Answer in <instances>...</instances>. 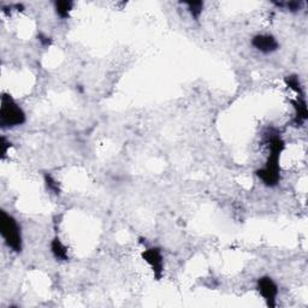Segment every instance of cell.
Here are the masks:
<instances>
[{
    "label": "cell",
    "mask_w": 308,
    "mask_h": 308,
    "mask_svg": "<svg viewBox=\"0 0 308 308\" xmlns=\"http://www.w3.org/2000/svg\"><path fill=\"white\" fill-rule=\"evenodd\" d=\"M285 83H286V86L290 88L291 90L296 91L298 96H303L302 87H301L300 80H298V77H297L296 75L286 76V77H285Z\"/></svg>",
    "instance_id": "30bf717a"
},
{
    "label": "cell",
    "mask_w": 308,
    "mask_h": 308,
    "mask_svg": "<svg viewBox=\"0 0 308 308\" xmlns=\"http://www.w3.org/2000/svg\"><path fill=\"white\" fill-rule=\"evenodd\" d=\"M292 105L295 109V117H294V123L296 124V127L302 126L304 122L308 118V111H307V104L304 101L303 96H297L296 100H292Z\"/></svg>",
    "instance_id": "52a82bcc"
},
{
    "label": "cell",
    "mask_w": 308,
    "mask_h": 308,
    "mask_svg": "<svg viewBox=\"0 0 308 308\" xmlns=\"http://www.w3.org/2000/svg\"><path fill=\"white\" fill-rule=\"evenodd\" d=\"M0 234H2L5 245L11 251L16 253L22 252L23 241L20 224L11 215L5 211L0 213Z\"/></svg>",
    "instance_id": "7a4b0ae2"
},
{
    "label": "cell",
    "mask_w": 308,
    "mask_h": 308,
    "mask_svg": "<svg viewBox=\"0 0 308 308\" xmlns=\"http://www.w3.org/2000/svg\"><path fill=\"white\" fill-rule=\"evenodd\" d=\"M252 45L255 50L264 54H270L276 52L279 48V44L277 39L268 34L255 35L252 40Z\"/></svg>",
    "instance_id": "8992f818"
},
{
    "label": "cell",
    "mask_w": 308,
    "mask_h": 308,
    "mask_svg": "<svg viewBox=\"0 0 308 308\" xmlns=\"http://www.w3.org/2000/svg\"><path fill=\"white\" fill-rule=\"evenodd\" d=\"M142 258L151 266L155 278L160 279L164 272V258L160 249L157 247L147 248L142 253Z\"/></svg>",
    "instance_id": "5b68a950"
},
{
    "label": "cell",
    "mask_w": 308,
    "mask_h": 308,
    "mask_svg": "<svg viewBox=\"0 0 308 308\" xmlns=\"http://www.w3.org/2000/svg\"><path fill=\"white\" fill-rule=\"evenodd\" d=\"M10 146H11V143L6 141L5 137L3 136L2 140H0V149H2V157L3 158H4L6 153H8V149L10 148Z\"/></svg>",
    "instance_id": "5bb4252c"
},
{
    "label": "cell",
    "mask_w": 308,
    "mask_h": 308,
    "mask_svg": "<svg viewBox=\"0 0 308 308\" xmlns=\"http://www.w3.org/2000/svg\"><path fill=\"white\" fill-rule=\"evenodd\" d=\"M26 120V114L22 108L10 95L4 94L0 106V126L3 128L18 127L22 126Z\"/></svg>",
    "instance_id": "3957f363"
},
{
    "label": "cell",
    "mask_w": 308,
    "mask_h": 308,
    "mask_svg": "<svg viewBox=\"0 0 308 308\" xmlns=\"http://www.w3.org/2000/svg\"><path fill=\"white\" fill-rule=\"evenodd\" d=\"M44 179H45V184H46V188L48 189V190L51 191V193L56 194V195H59L60 194V185L59 183H58L56 179L53 178L51 175H48V173H46V175L44 176Z\"/></svg>",
    "instance_id": "7c38bea8"
},
{
    "label": "cell",
    "mask_w": 308,
    "mask_h": 308,
    "mask_svg": "<svg viewBox=\"0 0 308 308\" xmlns=\"http://www.w3.org/2000/svg\"><path fill=\"white\" fill-rule=\"evenodd\" d=\"M51 252L53 257L59 261H68L69 260V253L68 248L64 243L60 241L59 237H54L51 242Z\"/></svg>",
    "instance_id": "ba28073f"
},
{
    "label": "cell",
    "mask_w": 308,
    "mask_h": 308,
    "mask_svg": "<svg viewBox=\"0 0 308 308\" xmlns=\"http://www.w3.org/2000/svg\"><path fill=\"white\" fill-rule=\"evenodd\" d=\"M285 148V143L283 139L277 134L268 136V149L270 154L265 163V165L255 171L258 178L264 183L266 187H276L280 181V154Z\"/></svg>",
    "instance_id": "6da1fadb"
},
{
    "label": "cell",
    "mask_w": 308,
    "mask_h": 308,
    "mask_svg": "<svg viewBox=\"0 0 308 308\" xmlns=\"http://www.w3.org/2000/svg\"><path fill=\"white\" fill-rule=\"evenodd\" d=\"M38 40L41 42L42 46H50L51 42H52L51 38H48V36L45 35V34H39L38 35Z\"/></svg>",
    "instance_id": "9a60e30c"
},
{
    "label": "cell",
    "mask_w": 308,
    "mask_h": 308,
    "mask_svg": "<svg viewBox=\"0 0 308 308\" xmlns=\"http://www.w3.org/2000/svg\"><path fill=\"white\" fill-rule=\"evenodd\" d=\"M184 4L187 5L188 11L190 12L191 16H193L195 20H197V18L200 17L201 12H202L203 3L202 2H187V3H184Z\"/></svg>",
    "instance_id": "8fae6325"
},
{
    "label": "cell",
    "mask_w": 308,
    "mask_h": 308,
    "mask_svg": "<svg viewBox=\"0 0 308 308\" xmlns=\"http://www.w3.org/2000/svg\"><path fill=\"white\" fill-rule=\"evenodd\" d=\"M257 289L268 307H276V300L277 296H278V286L271 277H260L257 282Z\"/></svg>",
    "instance_id": "277c9868"
},
{
    "label": "cell",
    "mask_w": 308,
    "mask_h": 308,
    "mask_svg": "<svg viewBox=\"0 0 308 308\" xmlns=\"http://www.w3.org/2000/svg\"><path fill=\"white\" fill-rule=\"evenodd\" d=\"M278 6H285L286 9H289V11L296 12L301 9L302 6V3L301 2H290V3H285V4H277Z\"/></svg>",
    "instance_id": "4fadbf2b"
},
{
    "label": "cell",
    "mask_w": 308,
    "mask_h": 308,
    "mask_svg": "<svg viewBox=\"0 0 308 308\" xmlns=\"http://www.w3.org/2000/svg\"><path fill=\"white\" fill-rule=\"evenodd\" d=\"M72 6H74V3L69 2V0H63V2H57L56 3V12L57 15L63 20L69 17L70 12L72 10Z\"/></svg>",
    "instance_id": "9c48e42d"
}]
</instances>
